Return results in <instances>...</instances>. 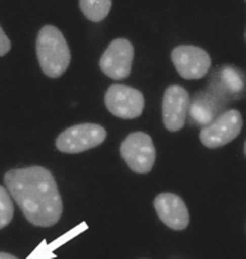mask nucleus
Masks as SVG:
<instances>
[{"mask_svg":"<svg viewBox=\"0 0 246 259\" xmlns=\"http://www.w3.org/2000/svg\"><path fill=\"white\" fill-rule=\"evenodd\" d=\"M4 183L27 221L37 227H51L59 222L63 202L55 178L49 170L34 166L10 170Z\"/></svg>","mask_w":246,"mask_h":259,"instance_id":"nucleus-1","label":"nucleus"},{"mask_svg":"<svg viewBox=\"0 0 246 259\" xmlns=\"http://www.w3.org/2000/svg\"><path fill=\"white\" fill-rule=\"evenodd\" d=\"M36 55L42 71L49 78H60L70 66L71 52L67 41L54 26H45L37 33Z\"/></svg>","mask_w":246,"mask_h":259,"instance_id":"nucleus-2","label":"nucleus"},{"mask_svg":"<svg viewBox=\"0 0 246 259\" xmlns=\"http://www.w3.org/2000/svg\"><path fill=\"white\" fill-rule=\"evenodd\" d=\"M107 133L99 124L83 123L64 130L56 138V148L66 154H79L105 142Z\"/></svg>","mask_w":246,"mask_h":259,"instance_id":"nucleus-3","label":"nucleus"},{"mask_svg":"<svg viewBox=\"0 0 246 259\" xmlns=\"http://www.w3.org/2000/svg\"><path fill=\"white\" fill-rule=\"evenodd\" d=\"M120 155L134 172L147 174L155 163L153 139L146 133L130 134L120 146Z\"/></svg>","mask_w":246,"mask_h":259,"instance_id":"nucleus-4","label":"nucleus"},{"mask_svg":"<svg viewBox=\"0 0 246 259\" xmlns=\"http://www.w3.org/2000/svg\"><path fill=\"white\" fill-rule=\"evenodd\" d=\"M242 124L241 112L238 110H228L201 130L199 139L206 147H222L238 137Z\"/></svg>","mask_w":246,"mask_h":259,"instance_id":"nucleus-5","label":"nucleus"},{"mask_svg":"<svg viewBox=\"0 0 246 259\" xmlns=\"http://www.w3.org/2000/svg\"><path fill=\"white\" fill-rule=\"evenodd\" d=\"M105 104L112 115L122 119L141 116L145 107V98L139 90L123 84H112L105 95Z\"/></svg>","mask_w":246,"mask_h":259,"instance_id":"nucleus-6","label":"nucleus"},{"mask_svg":"<svg viewBox=\"0 0 246 259\" xmlns=\"http://www.w3.org/2000/svg\"><path fill=\"white\" fill-rule=\"evenodd\" d=\"M134 59V47L126 39H115L110 43L101 60L99 67L102 72L114 79H126L131 72V64Z\"/></svg>","mask_w":246,"mask_h":259,"instance_id":"nucleus-7","label":"nucleus"},{"mask_svg":"<svg viewBox=\"0 0 246 259\" xmlns=\"http://www.w3.org/2000/svg\"><path fill=\"white\" fill-rule=\"evenodd\" d=\"M172 60L183 79H202L212 66L209 54L195 46H178L172 51Z\"/></svg>","mask_w":246,"mask_h":259,"instance_id":"nucleus-8","label":"nucleus"},{"mask_svg":"<svg viewBox=\"0 0 246 259\" xmlns=\"http://www.w3.org/2000/svg\"><path fill=\"white\" fill-rule=\"evenodd\" d=\"M190 107V97L181 85H170L166 89L162 102L163 124L169 131H179L185 126L186 115Z\"/></svg>","mask_w":246,"mask_h":259,"instance_id":"nucleus-9","label":"nucleus"},{"mask_svg":"<svg viewBox=\"0 0 246 259\" xmlns=\"http://www.w3.org/2000/svg\"><path fill=\"white\" fill-rule=\"evenodd\" d=\"M154 207L162 222L172 230H185L189 225V211L178 195L163 193L155 198Z\"/></svg>","mask_w":246,"mask_h":259,"instance_id":"nucleus-10","label":"nucleus"},{"mask_svg":"<svg viewBox=\"0 0 246 259\" xmlns=\"http://www.w3.org/2000/svg\"><path fill=\"white\" fill-rule=\"evenodd\" d=\"M83 15L91 22H102L110 12L111 2L110 0H82L79 2Z\"/></svg>","mask_w":246,"mask_h":259,"instance_id":"nucleus-11","label":"nucleus"},{"mask_svg":"<svg viewBox=\"0 0 246 259\" xmlns=\"http://www.w3.org/2000/svg\"><path fill=\"white\" fill-rule=\"evenodd\" d=\"M189 111H190L191 119H194L198 124H209L213 120L216 110L206 99L197 98V100L191 104V107H189Z\"/></svg>","mask_w":246,"mask_h":259,"instance_id":"nucleus-12","label":"nucleus"},{"mask_svg":"<svg viewBox=\"0 0 246 259\" xmlns=\"http://www.w3.org/2000/svg\"><path fill=\"white\" fill-rule=\"evenodd\" d=\"M14 217V204L11 196L3 186H0V229L10 225Z\"/></svg>","mask_w":246,"mask_h":259,"instance_id":"nucleus-13","label":"nucleus"},{"mask_svg":"<svg viewBox=\"0 0 246 259\" xmlns=\"http://www.w3.org/2000/svg\"><path fill=\"white\" fill-rule=\"evenodd\" d=\"M222 81L230 93H238L243 89V76L234 67L226 66L222 68Z\"/></svg>","mask_w":246,"mask_h":259,"instance_id":"nucleus-14","label":"nucleus"},{"mask_svg":"<svg viewBox=\"0 0 246 259\" xmlns=\"http://www.w3.org/2000/svg\"><path fill=\"white\" fill-rule=\"evenodd\" d=\"M10 50H11V41L0 27V56L6 55Z\"/></svg>","mask_w":246,"mask_h":259,"instance_id":"nucleus-15","label":"nucleus"},{"mask_svg":"<svg viewBox=\"0 0 246 259\" xmlns=\"http://www.w3.org/2000/svg\"><path fill=\"white\" fill-rule=\"evenodd\" d=\"M0 259H18L16 256L7 254V252H0Z\"/></svg>","mask_w":246,"mask_h":259,"instance_id":"nucleus-16","label":"nucleus"}]
</instances>
